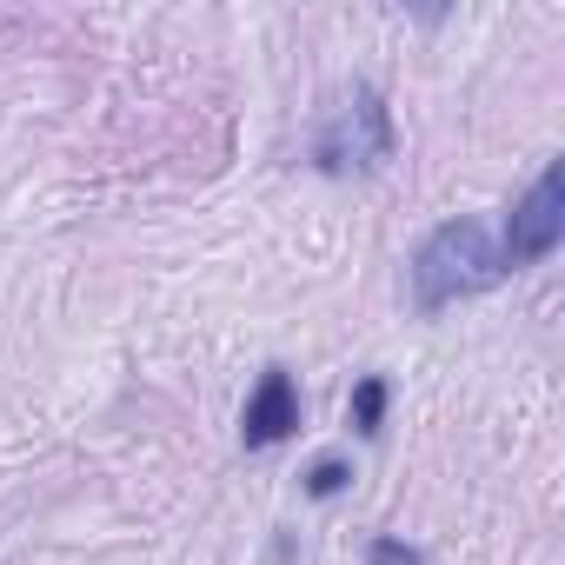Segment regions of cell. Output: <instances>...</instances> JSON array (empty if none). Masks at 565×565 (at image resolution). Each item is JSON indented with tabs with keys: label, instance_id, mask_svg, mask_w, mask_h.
<instances>
[{
	"label": "cell",
	"instance_id": "277c9868",
	"mask_svg": "<svg viewBox=\"0 0 565 565\" xmlns=\"http://www.w3.org/2000/svg\"><path fill=\"white\" fill-rule=\"evenodd\" d=\"M300 426V386H294V373H266L259 386H253V399H246V413H239V439L259 452V446H279Z\"/></svg>",
	"mask_w": 565,
	"mask_h": 565
},
{
	"label": "cell",
	"instance_id": "6da1fadb",
	"mask_svg": "<svg viewBox=\"0 0 565 565\" xmlns=\"http://www.w3.org/2000/svg\"><path fill=\"white\" fill-rule=\"evenodd\" d=\"M499 279H505V259H499V239L479 220H446L413 253V300H419V313L459 307V300L499 287Z\"/></svg>",
	"mask_w": 565,
	"mask_h": 565
},
{
	"label": "cell",
	"instance_id": "7a4b0ae2",
	"mask_svg": "<svg viewBox=\"0 0 565 565\" xmlns=\"http://www.w3.org/2000/svg\"><path fill=\"white\" fill-rule=\"evenodd\" d=\"M393 147H399L393 107L380 100V87H353V94L327 114V127H320V140H313V167H320V173H373V167L393 160Z\"/></svg>",
	"mask_w": 565,
	"mask_h": 565
},
{
	"label": "cell",
	"instance_id": "5b68a950",
	"mask_svg": "<svg viewBox=\"0 0 565 565\" xmlns=\"http://www.w3.org/2000/svg\"><path fill=\"white\" fill-rule=\"evenodd\" d=\"M380 426H386V380H380V373H366V380L353 386V433H366V439H373Z\"/></svg>",
	"mask_w": 565,
	"mask_h": 565
},
{
	"label": "cell",
	"instance_id": "52a82bcc",
	"mask_svg": "<svg viewBox=\"0 0 565 565\" xmlns=\"http://www.w3.org/2000/svg\"><path fill=\"white\" fill-rule=\"evenodd\" d=\"M366 565H426L413 545H399V539H373L366 545Z\"/></svg>",
	"mask_w": 565,
	"mask_h": 565
},
{
	"label": "cell",
	"instance_id": "3957f363",
	"mask_svg": "<svg viewBox=\"0 0 565 565\" xmlns=\"http://www.w3.org/2000/svg\"><path fill=\"white\" fill-rule=\"evenodd\" d=\"M558 239H565V160H545V173L525 186V200H519L512 220H505L499 259H505V273H519V266L552 259Z\"/></svg>",
	"mask_w": 565,
	"mask_h": 565
},
{
	"label": "cell",
	"instance_id": "8992f818",
	"mask_svg": "<svg viewBox=\"0 0 565 565\" xmlns=\"http://www.w3.org/2000/svg\"><path fill=\"white\" fill-rule=\"evenodd\" d=\"M347 479H353V472H347V459H313V472H307V492H313V499H333Z\"/></svg>",
	"mask_w": 565,
	"mask_h": 565
}]
</instances>
